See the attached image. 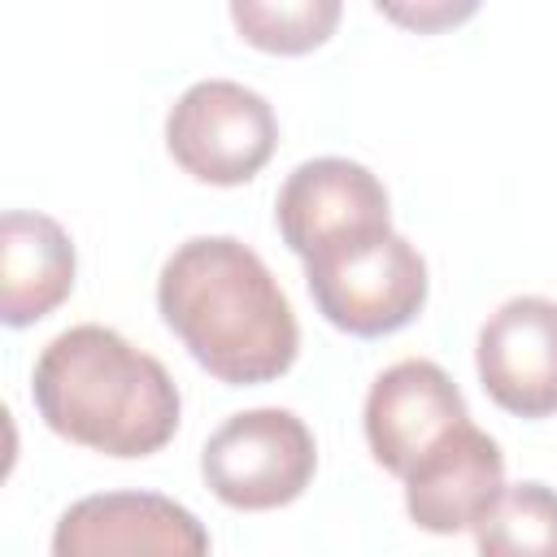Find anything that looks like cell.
<instances>
[{"label": "cell", "instance_id": "cell-1", "mask_svg": "<svg viewBox=\"0 0 557 557\" xmlns=\"http://www.w3.org/2000/svg\"><path fill=\"white\" fill-rule=\"evenodd\" d=\"M157 309L196 366L231 387L287 374L300 352L287 292L235 235L183 239L157 274Z\"/></svg>", "mask_w": 557, "mask_h": 557}, {"label": "cell", "instance_id": "cell-2", "mask_svg": "<svg viewBox=\"0 0 557 557\" xmlns=\"http://www.w3.org/2000/svg\"><path fill=\"white\" fill-rule=\"evenodd\" d=\"M30 400L61 440L104 457L161 453L183 413L170 370L100 322L70 326L44 344L30 370Z\"/></svg>", "mask_w": 557, "mask_h": 557}, {"label": "cell", "instance_id": "cell-3", "mask_svg": "<svg viewBox=\"0 0 557 557\" xmlns=\"http://www.w3.org/2000/svg\"><path fill=\"white\" fill-rule=\"evenodd\" d=\"M305 283L318 313L361 339L409 326L426 305V261L392 226L318 248L305 257Z\"/></svg>", "mask_w": 557, "mask_h": 557}, {"label": "cell", "instance_id": "cell-4", "mask_svg": "<svg viewBox=\"0 0 557 557\" xmlns=\"http://www.w3.org/2000/svg\"><path fill=\"white\" fill-rule=\"evenodd\" d=\"M165 148L196 183L239 187L274 157L278 117L261 91L235 78H200L170 104Z\"/></svg>", "mask_w": 557, "mask_h": 557}, {"label": "cell", "instance_id": "cell-5", "mask_svg": "<svg viewBox=\"0 0 557 557\" xmlns=\"http://www.w3.org/2000/svg\"><path fill=\"white\" fill-rule=\"evenodd\" d=\"M318 470V444L305 418L278 405L231 413L200 448V474L209 492L231 509L292 505Z\"/></svg>", "mask_w": 557, "mask_h": 557}, {"label": "cell", "instance_id": "cell-6", "mask_svg": "<svg viewBox=\"0 0 557 557\" xmlns=\"http://www.w3.org/2000/svg\"><path fill=\"white\" fill-rule=\"evenodd\" d=\"M52 557H209V531L174 496L96 492L57 518Z\"/></svg>", "mask_w": 557, "mask_h": 557}, {"label": "cell", "instance_id": "cell-7", "mask_svg": "<svg viewBox=\"0 0 557 557\" xmlns=\"http://www.w3.org/2000/svg\"><path fill=\"white\" fill-rule=\"evenodd\" d=\"M461 422H470L461 387L444 366L426 357L387 366L366 392V444L374 461L396 479H405L426 453H435Z\"/></svg>", "mask_w": 557, "mask_h": 557}, {"label": "cell", "instance_id": "cell-8", "mask_svg": "<svg viewBox=\"0 0 557 557\" xmlns=\"http://www.w3.org/2000/svg\"><path fill=\"white\" fill-rule=\"evenodd\" d=\"M474 366L483 392L513 418L557 413V300L509 296L479 326Z\"/></svg>", "mask_w": 557, "mask_h": 557}, {"label": "cell", "instance_id": "cell-9", "mask_svg": "<svg viewBox=\"0 0 557 557\" xmlns=\"http://www.w3.org/2000/svg\"><path fill=\"white\" fill-rule=\"evenodd\" d=\"M274 222L283 244L305 261L335 239L392 226V200L379 174H370L361 161L313 157L283 178L274 196Z\"/></svg>", "mask_w": 557, "mask_h": 557}, {"label": "cell", "instance_id": "cell-10", "mask_svg": "<svg viewBox=\"0 0 557 557\" xmlns=\"http://www.w3.org/2000/svg\"><path fill=\"white\" fill-rule=\"evenodd\" d=\"M400 483H405V509L422 531L431 535L474 531V522L505 492V453L487 431L461 422Z\"/></svg>", "mask_w": 557, "mask_h": 557}, {"label": "cell", "instance_id": "cell-11", "mask_svg": "<svg viewBox=\"0 0 557 557\" xmlns=\"http://www.w3.org/2000/svg\"><path fill=\"white\" fill-rule=\"evenodd\" d=\"M74 244L48 213L9 209L0 218V318L30 326L74 292Z\"/></svg>", "mask_w": 557, "mask_h": 557}, {"label": "cell", "instance_id": "cell-12", "mask_svg": "<svg viewBox=\"0 0 557 557\" xmlns=\"http://www.w3.org/2000/svg\"><path fill=\"white\" fill-rule=\"evenodd\" d=\"M479 557H557V487L522 479L474 522Z\"/></svg>", "mask_w": 557, "mask_h": 557}, {"label": "cell", "instance_id": "cell-13", "mask_svg": "<svg viewBox=\"0 0 557 557\" xmlns=\"http://www.w3.org/2000/svg\"><path fill=\"white\" fill-rule=\"evenodd\" d=\"M339 0H235L231 4V22L235 30L261 48V52H278V57H300L313 52L331 39L335 22H339Z\"/></svg>", "mask_w": 557, "mask_h": 557}, {"label": "cell", "instance_id": "cell-14", "mask_svg": "<svg viewBox=\"0 0 557 557\" xmlns=\"http://www.w3.org/2000/svg\"><path fill=\"white\" fill-rule=\"evenodd\" d=\"M379 13L405 22V26H418V30H435V26H448L457 17H470L474 4H418V9H405V4H379Z\"/></svg>", "mask_w": 557, "mask_h": 557}]
</instances>
